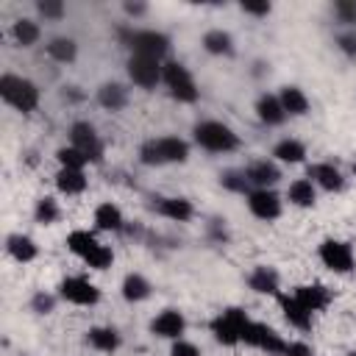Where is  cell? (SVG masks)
<instances>
[{
    "label": "cell",
    "instance_id": "14",
    "mask_svg": "<svg viewBox=\"0 0 356 356\" xmlns=\"http://www.w3.org/2000/svg\"><path fill=\"white\" fill-rule=\"evenodd\" d=\"M306 178H309L314 186L325 189V192H339V189L345 186L342 172H339V170H337L331 161H314V164H309Z\"/></svg>",
    "mask_w": 356,
    "mask_h": 356
},
{
    "label": "cell",
    "instance_id": "40",
    "mask_svg": "<svg viewBox=\"0 0 356 356\" xmlns=\"http://www.w3.org/2000/svg\"><path fill=\"white\" fill-rule=\"evenodd\" d=\"M31 309L39 312V314H50V312L56 309V298L47 295V292H36L33 300H31Z\"/></svg>",
    "mask_w": 356,
    "mask_h": 356
},
{
    "label": "cell",
    "instance_id": "5",
    "mask_svg": "<svg viewBox=\"0 0 356 356\" xmlns=\"http://www.w3.org/2000/svg\"><path fill=\"white\" fill-rule=\"evenodd\" d=\"M161 83L167 86V92L178 100V103H195L197 100V86H195V78L192 72L181 64V61H164V75H161Z\"/></svg>",
    "mask_w": 356,
    "mask_h": 356
},
{
    "label": "cell",
    "instance_id": "24",
    "mask_svg": "<svg viewBox=\"0 0 356 356\" xmlns=\"http://www.w3.org/2000/svg\"><path fill=\"white\" fill-rule=\"evenodd\" d=\"M6 250H8V256L14 259V261H33L36 256H39V248H36V242L31 239V236H25V234H11L8 239H6Z\"/></svg>",
    "mask_w": 356,
    "mask_h": 356
},
{
    "label": "cell",
    "instance_id": "26",
    "mask_svg": "<svg viewBox=\"0 0 356 356\" xmlns=\"http://www.w3.org/2000/svg\"><path fill=\"white\" fill-rule=\"evenodd\" d=\"M86 342H89L95 350L114 353V350L120 348V334H117V328H111V325H95V328H89Z\"/></svg>",
    "mask_w": 356,
    "mask_h": 356
},
{
    "label": "cell",
    "instance_id": "38",
    "mask_svg": "<svg viewBox=\"0 0 356 356\" xmlns=\"http://www.w3.org/2000/svg\"><path fill=\"white\" fill-rule=\"evenodd\" d=\"M36 11H39L44 19H61V17H64V3H61V0H39V3H36Z\"/></svg>",
    "mask_w": 356,
    "mask_h": 356
},
{
    "label": "cell",
    "instance_id": "17",
    "mask_svg": "<svg viewBox=\"0 0 356 356\" xmlns=\"http://www.w3.org/2000/svg\"><path fill=\"white\" fill-rule=\"evenodd\" d=\"M153 209H156L161 217L172 220V222H189L192 214H195V209H192V203H189L186 197H159V203H156Z\"/></svg>",
    "mask_w": 356,
    "mask_h": 356
},
{
    "label": "cell",
    "instance_id": "29",
    "mask_svg": "<svg viewBox=\"0 0 356 356\" xmlns=\"http://www.w3.org/2000/svg\"><path fill=\"white\" fill-rule=\"evenodd\" d=\"M203 47H206V53H211V56H231V53H234V39H231L228 31L211 28V31L203 33Z\"/></svg>",
    "mask_w": 356,
    "mask_h": 356
},
{
    "label": "cell",
    "instance_id": "43",
    "mask_svg": "<svg viewBox=\"0 0 356 356\" xmlns=\"http://www.w3.org/2000/svg\"><path fill=\"white\" fill-rule=\"evenodd\" d=\"M284 356H314V350H312L306 342H300V339H292V342H286V350H284Z\"/></svg>",
    "mask_w": 356,
    "mask_h": 356
},
{
    "label": "cell",
    "instance_id": "1",
    "mask_svg": "<svg viewBox=\"0 0 356 356\" xmlns=\"http://www.w3.org/2000/svg\"><path fill=\"white\" fill-rule=\"evenodd\" d=\"M189 159V142L181 136H159V139H147L139 147V161L147 167H159V164H181Z\"/></svg>",
    "mask_w": 356,
    "mask_h": 356
},
{
    "label": "cell",
    "instance_id": "25",
    "mask_svg": "<svg viewBox=\"0 0 356 356\" xmlns=\"http://www.w3.org/2000/svg\"><path fill=\"white\" fill-rule=\"evenodd\" d=\"M97 103L103 108H108V111H120L128 103V89L122 83H117V81H108V83H103L97 89Z\"/></svg>",
    "mask_w": 356,
    "mask_h": 356
},
{
    "label": "cell",
    "instance_id": "16",
    "mask_svg": "<svg viewBox=\"0 0 356 356\" xmlns=\"http://www.w3.org/2000/svg\"><path fill=\"white\" fill-rule=\"evenodd\" d=\"M306 312H323L328 303H331V292L323 286V284H300V286H295L292 292H289Z\"/></svg>",
    "mask_w": 356,
    "mask_h": 356
},
{
    "label": "cell",
    "instance_id": "8",
    "mask_svg": "<svg viewBox=\"0 0 356 356\" xmlns=\"http://www.w3.org/2000/svg\"><path fill=\"white\" fill-rule=\"evenodd\" d=\"M242 342L250 345V348H259L270 356H284V350H286V339L275 328H270L264 323H256V320H250V325L245 328Z\"/></svg>",
    "mask_w": 356,
    "mask_h": 356
},
{
    "label": "cell",
    "instance_id": "18",
    "mask_svg": "<svg viewBox=\"0 0 356 356\" xmlns=\"http://www.w3.org/2000/svg\"><path fill=\"white\" fill-rule=\"evenodd\" d=\"M100 245H103V242H100L92 231H86V228H75V231L67 234V248H70V253H75L81 261H86Z\"/></svg>",
    "mask_w": 356,
    "mask_h": 356
},
{
    "label": "cell",
    "instance_id": "42",
    "mask_svg": "<svg viewBox=\"0 0 356 356\" xmlns=\"http://www.w3.org/2000/svg\"><path fill=\"white\" fill-rule=\"evenodd\" d=\"M170 356H200V348L189 339H175L170 348Z\"/></svg>",
    "mask_w": 356,
    "mask_h": 356
},
{
    "label": "cell",
    "instance_id": "32",
    "mask_svg": "<svg viewBox=\"0 0 356 356\" xmlns=\"http://www.w3.org/2000/svg\"><path fill=\"white\" fill-rule=\"evenodd\" d=\"M47 56H50L53 61H58V64H70V61H75V56H78V44H75V39H70V36H53V39L47 42Z\"/></svg>",
    "mask_w": 356,
    "mask_h": 356
},
{
    "label": "cell",
    "instance_id": "36",
    "mask_svg": "<svg viewBox=\"0 0 356 356\" xmlns=\"http://www.w3.org/2000/svg\"><path fill=\"white\" fill-rule=\"evenodd\" d=\"M220 181H222V186H225L228 192H239V195H248V192H250V184H248V178H245V170H225V172L220 175Z\"/></svg>",
    "mask_w": 356,
    "mask_h": 356
},
{
    "label": "cell",
    "instance_id": "21",
    "mask_svg": "<svg viewBox=\"0 0 356 356\" xmlns=\"http://www.w3.org/2000/svg\"><path fill=\"white\" fill-rule=\"evenodd\" d=\"M278 100H281L286 117H303V114H309V97L298 86H284L278 92Z\"/></svg>",
    "mask_w": 356,
    "mask_h": 356
},
{
    "label": "cell",
    "instance_id": "4",
    "mask_svg": "<svg viewBox=\"0 0 356 356\" xmlns=\"http://www.w3.org/2000/svg\"><path fill=\"white\" fill-rule=\"evenodd\" d=\"M250 325V317L239 309V306H231V309H222L214 320H211V334L220 345H239L242 342V334L245 328Z\"/></svg>",
    "mask_w": 356,
    "mask_h": 356
},
{
    "label": "cell",
    "instance_id": "28",
    "mask_svg": "<svg viewBox=\"0 0 356 356\" xmlns=\"http://www.w3.org/2000/svg\"><path fill=\"white\" fill-rule=\"evenodd\" d=\"M86 186H89V181H86L83 170H58L56 172V189L61 195H81V192H86Z\"/></svg>",
    "mask_w": 356,
    "mask_h": 356
},
{
    "label": "cell",
    "instance_id": "45",
    "mask_svg": "<svg viewBox=\"0 0 356 356\" xmlns=\"http://www.w3.org/2000/svg\"><path fill=\"white\" fill-rule=\"evenodd\" d=\"M125 11L128 14H145V6L142 3H125Z\"/></svg>",
    "mask_w": 356,
    "mask_h": 356
},
{
    "label": "cell",
    "instance_id": "12",
    "mask_svg": "<svg viewBox=\"0 0 356 356\" xmlns=\"http://www.w3.org/2000/svg\"><path fill=\"white\" fill-rule=\"evenodd\" d=\"M245 200H248L250 214L259 217V220H264V222L281 217V197L273 189H250L245 195Z\"/></svg>",
    "mask_w": 356,
    "mask_h": 356
},
{
    "label": "cell",
    "instance_id": "34",
    "mask_svg": "<svg viewBox=\"0 0 356 356\" xmlns=\"http://www.w3.org/2000/svg\"><path fill=\"white\" fill-rule=\"evenodd\" d=\"M33 217H36L39 225H53V222H58L61 209H58V203L53 197H39L36 209H33Z\"/></svg>",
    "mask_w": 356,
    "mask_h": 356
},
{
    "label": "cell",
    "instance_id": "13",
    "mask_svg": "<svg viewBox=\"0 0 356 356\" xmlns=\"http://www.w3.org/2000/svg\"><path fill=\"white\" fill-rule=\"evenodd\" d=\"M150 331L161 339H184V331H186V317L178 312V309H164L159 312L153 320H150Z\"/></svg>",
    "mask_w": 356,
    "mask_h": 356
},
{
    "label": "cell",
    "instance_id": "7",
    "mask_svg": "<svg viewBox=\"0 0 356 356\" xmlns=\"http://www.w3.org/2000/svg\"><path fill=\"white\" fill-rule=\"evenodd\" d=\"M320 261L331 270V273H339V275H348L353 267H356V256H353V248L342 239H323L320 242Z\"/></svg>",
    "mask_w": 356,
    "mask_h": 356
},
{
    "label": "cell",
    "instance_id": "41",
    "mask_svg": "<svg viewBox=\"0 0 356 356\" xmlns=\"http://www.w3.org/2000/svg\"><path fill=\"white\" fill-rule=\"evenodd\" d=\"M242 11L250 17H267L273 11V6L267 0H242Z\"/></svg>",
    "mask_w": 356,
    "mask_h": 356
},
{
    "label": "cell",
    "instance_id": "33",
    "mask_svg": "<svg viewBox=\"0 0 356 356\" xmlns=\"http://www.w3.org/2000/svg\"><path fill=\"white\" fill-rule=\"evenodd\" d=\"M11 36H14V42H17V44H22V47H31V44H36V42H39V36H42V28H39L33 19L22 17V19H17V22L11 25Z\"/></svg>",
    "mask_w": 356,
    "mask_h": 356
},
{
    "label": "cell",
    "instance_id": "19",
    "mask_svg": "<svg viewBox=\"0 0 356 356\" xmlns=\"http://www.w3.org/2000/svg\"><path fill=\"white\" fill-rule=\"evenodd\" d=\"M248 284H250V289L259 292V295H278V289H281L278 273H275L273 267H267V264L253 267V273L248 275Z\"/></svg>",
    "mask_w": 356,
    "mask_h": 356
},
{
    "label": "cell",
    "instance_id": "35",
    "mask_svg": "<svg viewBox=\"0 0 356 356\" xmlns=\"http://www.w3.org/2000/svg\"><path fill=\"white\" fill-rule=\"evenodd\" d=\"M56 159H58L61 170H83V167L89 164V159H86L78 147H72V145L58 147V150H56Z\"/></svg>",
    "mask_w": 356,
    "mask_h": 356
},
{
    "label": "cell",
    "instance_id": "31",
    "mask_svg": "<svg viewBox=\"0 0 356 356\" xmlns=\"http://www.w3.org/2000/svg\"><path fill=\"white\" fill-rule=\"evenodd\" d=\"M273 156L278 159V161H284V164H300L303 159H306V145L300 142V139H281V142H275V147H273Z\"/></svg>",
    "mask_w": 356,
    "mask_h": 356
},
{
    "label": "cell",
    "instance_id": "2",
    "mask_svg": "<svg viewBox=\"0 0 356 356\" xmlns=\"http://www.w3.org/2000/svg\"><path fill=\"white\" fill-rule=\"evenodd\" d=\"M195 142L209 150V153H231L239 147V136L231 125L220 122V120H203L195 125Z\"/></svg>",
    "mask_w": 356,
    "mask_h": 356
},
{
    "label": "cell",
    "instance_id": "20",
    "mask_svg": "<svg viewBox=\"0 0 356 356\" xmlns=\"http://www.w3.org/2000/svg\"><path fill=\"white\" fill-rule=\"evenodd\" d=\"M278 303H281V312H284V320L300 331H309L312 328V312H306L292 295H278Z\"/></svg>",
    "mask_w": 356,
    "mask_h": 356
},
{
    "label": "cell",
    "instance_id": "30",
    "mask_svg": "<svg viewBox=\"0 0 356 356\" xmlns=\"http://www.w3.org/2000/svg\"><path fill=\"white\" fill-rule=\"evenodd\" d=\"M122 298L128 303H139V300H147L150 298V281L139 273H128L122 278Z\"/></svg>",
    "mask_w": 356,
    "mask_h": 356
},
{
    "label": "cell",
    "instance_id": "10",
    "mask_svg": "<svg viewBox=\"0 0 356 356\" xmlns=\"http://www.w3.org/2000/svg\"><path fill=\"white\" fill-rule=\"evenodd\" d=\"M70 145L72 147H78L92 164H97V161H103V139H100V134L95 131V125L92 122H72V128H70Z\"/></svg>",
    "mask_w": 356,
    "mask_h": 356
},
{
    "label": "cell",
    "instance_id": "6",
    "mask_svg": "<svg viewBox=\"0 0 356 356\" xmlns=\"http://www.w3.org/2000/svg\"><path fill=\"white\" fill-rule=\"evenodd\" d=\"M125 44L131 47V56H147V58H164L170 53V36L153 28L131 31L125 33Z\"/></svg>",
    "mask_w": 356,
    "mask_h": 356
},
{
    "label": "cell",
    "instance_id": "23",
    "mask_svg": "<svg viewBox=\"0 0 356 356\" xmlns=\"http://www.w3.org/2000/svg\"><path fill=\"white\" fill-rule=\"evenodd\" d=\"M122 225H125V217H122L120 206H114L111 200H106L95 209V228L97 231H122Z\"/></svg>",
    "mask_w": 356,
    "mask_h": 356
},
{
    "label": "cell",
    "instance_id": "46",
    "mask_svg": "<svg viewBox=\"0 0 356 356\" xmlns=\"http://www.w3.org/2000/svg\"><path fill=\"white\" fill-rule=\"evenodd\" d=\"M345 356H356V350H350V353H345Z\"/></svg>",
    "mask_w": 356,
    "mask_h": 356
},
{
    "label": "cell",
    "instance_id": "15",
    "mask_svg": "<svg viewBox=\"0 0 356 356\" xmlns=\"http://www.w3.org/2000/svg\"><path fill=\"white\" fill-rule=\"evenodd\" d=\"M245 178H248L250 189H273V184H278V178H281V170L267 159H256L245 167Z\"/></svg>",
    "mask_w": 356,
    "mask_h": 356
},
{
    "label": "cell",
    "instance_id": "37",
    "mask_svg": "<svg viewBox=\"0 0 356 356\" xmlns=\"http://www.w3.org/2000/svg\"><path fill=\"white\" fill-rule=\"evenodd\" d=\"M111 261H114V250H111L108 245H100L83 264L92 267V270H106V267H111Z\"/></svg>",
    "mask_w": 356,
    "mask_h": 356
},
{
    "label": "cell",
    "instance_id": "39",
    "mask_svg": "<svg viewBox=\"0 0 356 356\" xmlns=\"http://www.w3.org/2000/svg\"><path fill=\"white\" fill-rule=\"evenodd\" d=\"M334 11H337L339 22H345V25H353L356 22V0H339L334 6Z\"/></svg>",
    "mask_w": 356,
    "mask_h": 356
},
{
    "label": "cell",
    "instance_id": "9",
    "mask_svg": "<svg viewBox=\"0 0 356 356\" xmlns=\"http://www.w3.org/2000/svg\"><path fill=\"white\" fill-rule=\"evenodd\" d=\"M164 75V61L147 58V56H131L128 58V78L139 89H156Z\"/></svg>",
    "mask_w": 356,
    "mask_h": 356
},
{
    "label": "cell",
    "instance_id": "11",
    "mask_svg": "<svg viewBox=\"0 0 356 356\" xmlns=\"http://www.w3.org/2000/svg\"><path fill=\"white\" fill-rule=\"evenodd\" d=\"M58 295H61L67 303H72V306H95V303L100 300V289H97L89 278H83V275H70V278H64V281L58 284Z\"/></svg>",
    "mask_w": 356,
    "mask_h": 356
},
{
    "label": "cell",
    "instance_id": "3",
    "mask_svg": "<svg viewBox=\"0 0 356 356\" xmlns=\"http://www.w3.org/2000/svg\"><path fill=\"white\" fill-rule=\"evenodd\" d=\"M0 97H3L11 108H17V111H22V114H31V111L39 106V86H36L33 81L22 78V75L6 72V75L0 78Z\"/></svg>",
    "mask_w": 356,
    "mask_h": 356
},
{
    "label": "cell",
    "instance_id": "22",
    "mask_svg": "<svg viewBox=\"0 0 356 356\" xmlns=\"http://www.w3.org/2000/svg\"><path fill=\"white\" fill-rule=\"evenodd\" d=\"M256 114H259V120L264 125H281L286 120V111H284L278 95H261L256 100Z\"/></svg>",
    "mask_w": 356,
    "mask_h": 356
},
{
    "label": "cell",
    "instance_id": "27",
    "mask_svg": "<svg viewBox=\"0 0 356 356\" xmlns=\"http://www.w3.org/2000/svg\"><path fill=\"white\" fill-rule=\"evenodd\" d=\"M286 197H289L292 206L309 209V206H314V200H317V186H314L309 178H295V181L289 184V189H286Z\"/></svg>",
    "mask_w": 356,
    "mask_h": 356
},
{
    "label": "cell",
    "instance_id": "44",
    "mask_svg": "<svg viewBox=\"0 0 356 356\" xmlns=\"http://www.w3.org/2000/svg\"><path fill=\"white\" fill-rule=\"evenodd\" d=\"M337 44H339V50L345 53V56H356V33H339V39H337Z\"/></svg>",
    "mask_w": 356,
    "mask_h": 356
}]
</instances>
